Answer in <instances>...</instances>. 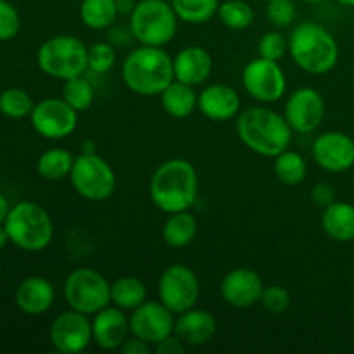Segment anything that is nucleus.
I'll return each instance as SVG.
<instances>
[{
  "label": "nucleus",
  "instance_id": "obj_1",
  "mask_svg": "<svg viewBox=\"0 0 354 354\" xmlns=\"http://www.w3.org/2000/svg\"><path fill=\"white\" fill-rule=\"evenodd\" d=\"M199 194V176L187 159H168L156 168L149 182V196L162 213L189 211Z\"/></svg>",
  "mask_w": 354,
  "mask_h": 354
},
{
  "label": "nucleus",
  "instance_id": "obj_2",
  "mask_svg": "<svg viewBox=\"0 0 354 354\" xmlns=\"http://www.w3.org/2000/svg\"><path fill=\"white\" fill-rule=\"evenodd\" d=\"M237 135L249 151L263 158H275L292 142V128L283 114L263 106L249 107L239 114Z\"/></svg>",
  "mask_w": 354,
  "mask_h": 354
},
{
  "label": "nucleus",
  "instance_id": "obj_3",
  "mask_svg": "<svg viewBox=\"0 0 354 354\" xmlns=\"http://www.w3.org/2000/svg\"><path fill=\"white\" fill-rule=\"evenodd\" d=\"M121 76L130 92L142 97L161 95L175 80L173 59L162 47L140 45L127 55Z\"/></svg>",
  "mask_w": 354,
  "mask_h": 354
},
{
  "label": "nucleus",
  "instance_id": "obj_4",
  "mask_svg": "<svg viewBox=\"0 0 354 354\" xmlns=\"http://www.w3.org/2000/svg\"><path fill=\"white\" fill-rule=\"evenodd\" d=\"M289 54L303 71L327 75L339 62V44L325 26L304 21L290 31Z\"/></svg>",
  "mask_w": 354,
  "mask_h": 354
},
{
  "label": "nucleus",
  "instance_id": "obj_5",
  "mask_svg": "<svg viewBox=\"0 0 354 354\" xmlns=\"http://www.w3.org/2000/svg\"><path fill=\"white\" fill-rule=\"evenodd\" d=\"M10 242L26 252H40L54 239V221L45 207L31 201H21L10 207L6 223Z\"/></svg>",
  "mask_w": 354,
  "mask_h": 354
},
{
  "label": "nucleus",
  "instance_id": "obj_6",
  "mask_svg": "<svg viewBox=\"0 0 354 354\" xmlns=\"http://www.w3.org/2000/svg\"><path fill=\"white\" fill-rule=\"evenodd\" d=\"M178 16L171 2L140 0L130 14V31L140 45L165 47L178 31Z\"/></svg>",
  "mask_w": 354,
  "mask_h": 354
},
{
  "label": "nucleus",
  "instance_id": "obj_7",
  "mask_svg": "<svg viewBox=\"0 0 354 354\" xmlns=\"http://www.w3.org/2000/svg\"><path fill=\"white\" fill-rule=\"evenodd\" d=\"M37 64L45 75L66 82L88 69V47L71 35H57L40 45Z\"/></svg>",
  "mask_w": 354,
  "mask_h": 354
},
{
  "label": "nucleus",
  "instance_id": "obj_8",
  "mask_svg": "<svg viewBox=\"0 0 354 354\" xmlns=\"http://www.w3.org/2000/svg\"><path fill=\"white\" fill-rule=\"evenodd\" d=\"M69 182L80 197L92 203H102L116 190V173L102 156L82 152L73 162Z\"/></svg>",
  "mask_w": 354,
  "mask_h": 354
},
{
  "label": "nucleus",
  "instance_id": "obj_9",
  "mask_svg": "<svg viewBox=\"0 0 354 354\" xmlns=\"http://www.w3.org/2000/svg\"><path fill=\"white\" fill-rule=\"evenodd\" d=\"M66 304L71 310L93 317L111 304V283L95 268L82 266L66 277L64 287Z\"/></svg>",
  "mask_w": 354,
  "mask_h": 354
},
{
  "label": "nucleus",
  "instance_id": "obj_10",
  "mask_svg": "<svg viewBox=\"0 0 354 354\" xmlns=\"http://www.w3.org/2000/svg\"><path fill=\"white\" fill-rule=\"evenodd\" d=\"M201 296V283L196 272L187 265L168 266L158 282V297L175 315L196 308Z\"/></svg>",
  "mask_w": 354,
  "mask_h": 354
},
{
  "label": "nucleus",
  "instance_id": "obj_11",
  "mask_svg": "<svg viewBox=\"0 0 354 354\" xmlns=\"http://www.w3.org/2000/svg\"><path fill=\"white\" fill-rule=\"evenodd\" d=\"M244 90L261 104H273L286 95L287 78L277 61L256 57L242 71Z\"/></svg>",
  "mask_w": 354,
  "mask_h": 354
},
{
  "label": "nucleus",
  "instance_id": "obj_12",
  "mask_svg": "<svg viewBox=\"0 0 354 354\" xmlns=\"http://www.w3.org/2000/svg\"><path fill=\"white\" fill-rule=\"evenodd\" d=\"M31 127L40 137L48 140H62L75 133L78 127V111L64 99H44L35 104L30 114Z\"/></svg>",
  "mask_w": 354,
  "mask_h": 354
},
{
  "label": "nucleus",
  "instance_id": "obj_13",
  "mask_svg": "<svg viewBox=\"0 0 354 354\" xmlns=\"http://www.w3.org/2000/svg\"><path fill=\"white\" fill-rule=\"evenodd\" d=\"M48 339L55 351L62 354L83 353L93 342L92 320L88 315L69 308L52 322Z\"/></svg>",
  "mask_w": 354,
  "mask_h": 354
},
{
  "label": "nucleus",
  "instance_id": "obj_14",
  "mask_svg": "<svg viewBox=\"0 0 354 354\" xmlns=\"http://www.w3.org/2000/svg\"><path fill=\"white\" fill-rule=\"evenodd\" d=\"M128 318L130 334L151 346H156L168 335L175 334L176 315L161 301H145L144 304L135 308Z\"/></svg>",
  "mask_w": 354,
  "mask_h": 354
},
{
  "label": "nucleus",
  "instance_id": "obj_15",
  "mask_svg": "<svg viewBox=\"0 0 354 354\" xmlns=\"http://www.w3.org/2000/svg\"><path fill=\"white\" fill-rule=\"evenodd\" d=\"M283 118L296 133H311L325 118V99L313 86L294 90L283 106Z\"/></svg>",
  "mask_w": 354,
  "mask_h": 354
},
{
  "label": "nucleus",
  "instance_id": "obj_16",
  "mask_svg": "<svg viewBox=\"0 0 354 354\" xmlns=\"http://www.w3.org/2000/svg\"><path fill=\"white\" fill-rule=\"evenodd\" d=\"M311 154L328 173H344L354 166V138L344 131H325L313 142Z\"/></svg>",
  "mask_w": 354,
  "mask_h": 354
},
{
  "label": "nucleus",
  "instance_id": "obj_17",
  "mask_svg": "<svg viewBox=\"0 0 354 354\" xmlns=\"http://www.w3.org/2000/svg\"><path fill=\"white\" fill-rule=\"evenodd\" d=\"M265 290L261 275L252 268H234L223 277L220 286L221 297L225 303L237 310H248L261 301Z\"/></svg>",
  "mask_w": 354,
  "mask_h": 354
},
{
  "label": "nucleus",
  "instance_id": "obj_18",
  "mask_svg": "<svg viewBox=\"0 0 354 354\" xmlns=\"http://www.w3.org/2000/svg\"><path fill=\"white\" fill-rule=\"evenodd\" d=\"M93 342L104 351H120L130 334V318L124 310L109 304L92 318Z\"/></svg>",
  "mask_w": 354,
  "mask_h": 354
},
{
  "label": "nucleus",
  "instance_id": "obj_19",
  "mask_svg": "<svg viewBox=\"0 0 354 354\" xmlns=\"http://www.w3.org/2000/svg\"><path fill=\"white\" fill-rule=\"evenodd\" d=\"M241 95L237 90L225 83H213L201 90L197 95V109L211 121H230L241 111Z\"/></svg>",
  "mask_w": 354,
  "mask_h": 354
},
{
  "label": "nucleus",
  "instance_id": "obj_20",
  "mask_svg": "<svg viewBox=\"0 0 354 354\" xmlns=\"http://www.w3.org/2000/svg\"><path fill=\"white\" fill-rule=\"evenodd\" d=\"M216 330V318L207 310L192 308L176 315L175 334L190 348H199L213 341Z\"/></svg>",
  "mask_w": 354,
  "mask_h": 354
},
{
  "label": "nucleus",
  "instance_id": "obj_21",
  "mask_svg": "<svg viewBox=\"0 0 354 354\" xmlns=\"http://www.w3.org/2000/svg\"><path fill=\"white\" fill-rule=\"evenodd\" d=\"M17 308L28 317H40L45 315L55 301V289L50 280L45 277L33 275L24 279L16 289Z\"/></svg>",
  "mask_w": 354,
  "mask_h": 354
},
{
  "label": "nucleus",
  "instance_id": "obj_22",
  "mask_svg": "<svg viewBox=\"0 0 354 354\" xmlns=\"http://www.w3.org/2000/svg\"><path fill=\"white\" fill-rule=\"evenodd\" d=\"M173 71L178 82L192 86L203 85L213 71V57L201 45H189L173 57Z\"/></svg>",
  "mask_w": 354,
  "mask_h": 354
},
{
  "label": "nucleus",
  "instance_id": "obj_23",
  "mask_svg": "<svg viewBox=\"0 0 354 354\" xmlns=\"http://www.w3.org/2000/svg\"><path fill=\"white\" fill-rule=\"evenodd\" d=\"M322 228L335 242L354 241V206L346 201H334L324 207Z\"/></svg>",
  "mask_w": 354,
  "mask_h": 354
},
{
  "label": "nucleus",
  "instance_id": "obj_24",
  "mask_svg": "<svg viewBox=\"0 0 354 354\" xmlns=\"http://www.w3.org/2000/svg\"><path fill=\"white\" fill-rule=\"evenodd\" d=\"M159 97L165 113L175 120H185L197 109V93L194 86L178 80H173Z\"/></svg>",
  "mask_w": 354,
  "mask_h": 354
},
{
  "label": "nucleus",
  "instance_id": "obj_25",
  "mask_svg": "<svg viewBox=\"0 0 354 354\" xmlns=\"http://www.w3.org/2000/svg\"><path fill=\"white\" fill-rule=\"evenodd\" d=\"M197 235V220L189 211H180V213H171L168 220L162 225V239L166 244L173 249H183Z\"/></svg>",
  "mask_w": 354,
  "mask_h": 354
},
{
  "label": "nucleus",
  "instance_id": "obj_26",
  "mask_svg": "<svg viewBox=\"0 0 354 354\" xmlns=\"http://www.w3.org/2000/svg\"><path fill=\"white\" fill-rule=\"evenodd\" d=\"M147 301V287L137 277H120L111 282V304L124 311H133Z\"/></svg>",
  "mask_w": 354,
  "mask_h": 354
},
{
  "label": "nucleus",
  "instance_id": "obj_27",
  "mask_svg": "<svg viewBox=\"0 0 354 354\" xmlns=\"http://www.w3.org/2000/svg\"><path fill=\"white\" fill-rule=\"evenodd\" d=\"M118 14L116 0H82L80 6L82 23L90 30H106L116 21Z\"/></svg>",
  "mask_w": 354,
  "mask_h": 354
},
{
  "label": "nucleus",
  "instance_id": "obj_28",
  "mask_svg": "<svg viewBox=\"0 0 354 354\" xmlns=\"http://www.w3.org/2000/svg\"><path fill=\"white\" fill-rule=\"evenodd\" d=\"M273 159H275V162H273V171H275V176L279 178L280 183L296 187L304 182L308 173V165L299 152L286 149V151L280 152Z\"/></svg>",
  "mask_w": 354,
  "mask_h": 354
},
{
  "label": "nucleus",
  "instance_id": "obj_29",
  "mask_svg": "<svg viewBox=\"0 0 354 354\" xmlns=\"http://www.w3.org/2000/svg\"><path fill=\"white\" fill-rule=\"evenodd\" d=\"M75 156L66 149H48L38 158L37 171L41 178L57 182V180L69 178Z\"/></svg>",
  "mask_w": 354,
  "mask_h": 354
},
{
  "label": "nucleus",
  "instance_id": "obj_30",
  "mask_svg": "<svg viewBox=\"0 0 354 354\" xmlns=\"http://www.w3.org/2000/svg\"><path fill=\"white\" fill-rule=\"evenodd\" d=\"M180 21L190 24H203L218 14L220 0H171Z\"/></svg>",
  "mask_w": 354,
  "mask_h": 354
},
{
  "label": "nucleus",
  "instance_id": "obj_31",
  "mask_svg": "<svg viewBox=\"0 0 354 354\" xmlns=\"http://www.w3.org/2000/svg\"><path fill=\"white\" fill-rule=\"evenodd\" d=\"M218 17L223 26L234 31L248 30L254 23V9L245 0H225L218 7Z\"/></svg>",
  "mask_w": 354,
  "mask_h": 354
},
{
  "label": "nucleus",
  "instance_id": "obj_32",
  "mask_svg": "<svg viewBox=\"0 0 354 354\" xmlns=\"http://www.w3.org/2000/svg\"><path fill=\"white\" fill-rule=\"evenodd\" d=\"M62 99L73 109L83 113L95 100V90H93L92 83L88 80L83 78V76H76V78H69L64 82V85H62Z\"/></svg>",
  "mask_w": 354,
  "mask_h": 354
},
{
  "label": "nucleus",
  "instance_id": "obj_33",
  "mask_svg": "<svg viewBox=\"0 0 354 354\" xmlns=\"http://www.w3.org/2000/svg\"><path fill=\"white\" fill-rule=\"evenodd\" d=\"M35 102L28 92L23 88H6L0 93V113L12 120H21V118L30 116L33 111Z\"/></svg>",
  "mask_w": 354,
  "mask_h": 354
},
{
  "label": "nucleus",
  "instance_id": "obj_34",
  "mask_svg": "<svg viewBox=\"0 0 354 354\" xmlns=\"http://www.w3.org/2000/svg\"><path fill=\"white\" fill-rule=\"evenodd\" d=\"M116 64V52H114L113 45L106 44V41H97V44L88 47V69L97 73V75H104L113 66Z\"/></svg>",
  "mask_w": 354,
  "mask_h": 354
},
{
  "label": "nucleus",
  "instance_id": "obj_35",
  "mask_svg": "<svg viewBox=\"0 0 354 354\" xmlns=\"http://www.w3.org/2000/svg\"><path fill=\"white\" fill-rule=\"evenodd\" d=\"M287 50H289V40L280 31H268L263 35L258 44L259 57L268 61L279 62L280 59L286 57Z\"/></svg>",
  "mask_w": 354,
  "mask_h": 354
},
{
  "label": "nucleus",
  "instance_id": "obj_36",
  "mask_svg": "<svg viewBox=\"0 0 354 354\" xmlns=\"http://www.w3.org/2000/svg\"><path fill=\"white\" fill-rule=\"evenodd\" d=\"M296 3L292 0H270L266 6V17L275 28H286L296 19Z\"/></svg>",
  "mask_w": 354,
  "mask_h": 354
},
{
  "label": "nucleus",
  "instance_id": "obj_37",
  "mask_svg": "<svg viewBox=\"0 0 354 354\" xmlns=\"http://www.w3.org/2000/svg\"><path fill=\"white\" fill-rule=\"evenodd\" d=\"M259 303L263 304L268 313L272 315H282L289 310L290 306V294L286 287L282 286H270L265 287L261 294V301Z\"/></svg>",
  "mask_w": 354,
  "mask_h": 354
},
{
  "label": "nucleus",
  "instance_id": "obj_38",
  "mask_svg": "<svg viewBox=\"0 0 354 354\" xmlns=\"http://www.w3.org/2000/svg\"><path fill=\"white\" fill-rule=\"evenodd\" d=\"M21 28V17L16 7L7 0H0V41L12 40Z\"/></svg>",
  "mask_w": 354,
  "mask_h": 354
},
{
  "label": "nucleus",
  "instance_id": "obj_39",
  "mask_svg": "<svg viewBox=\"0 0 354 354\" xmlns=\"http://www.w3.org/2000/svg\"><path fill=\"white\" fill-rule=\"evenodd\" d=\"M187 348H189V346H187L176 334L168 335V337L162 339L161 342H158V344L154 346L158 354H180L185 351Z\"/></svg>",
  "mask_w": 354,
  "mask_h": 354
},
{
  "label": "nucleus",
  "instance_id": "obj_40",
  "mask_svg": "<svg viewBox=\"0 0 354 354\" xmlns=\"http://www.w3.org/2000/svg\"><path fill=\"white\" fill-rule=\"evenodd\" d=\"M311 199L315 204L322 207H327L328 204H332L335 201V192L332 189V185L328 183H318L311 189Z\"/></svg>",
  "mask_w": 354,
  "mask_h": 354
},
{
  "label": "nucleus",
  "instance_id": "obj_41",
  "mask_svg": "<svg viewBox=\"0 0 354 354\" xmlns=\"http://www.w3.org/2000/svg\"><path fill=\"white\" fill-rule=\"evenodd\" d=\"M152 346L149 344V342L142 341V339L135 337V335H131V337H128L127 341L123 342V346L120 348V351L123 354H147L151 353Z\"/></svg>",
  "mask_w": 354,
  "mask_h": 354
},
{
  "label": "nucleus",
  "instance_id": "obj_42",
  "mask_svg": "<svg viewBox=\"0 0 354 354\" xmlns=\"http://www.w3.org/2000/svg\"><path fill=\"white\" fill-rule=\"evenodd\" d=\"M9 211H10L9 201H7V197L0 192V225L6 223L7 216H9Z\"/></svg>",
  "mask_w": 354,
  "mask_h": 354
},
{
  "label": "nucleus",
  "instance_id": "obj_43",
  "mask_svg": "<svg viewBox=\"0 0 354 354\" xmlns=\"http://www.w3.org/2000/svg\"><path fill=\"white\" fill-rule=\"evenodd\" d=\"M118 3V10H120V14H128L130 16L131 10H133L135 3L133 0H116Z\"/></svg>",
  "mask_w": 354,
  "mask_h": 354
},
{
  "label": "nucleus",
  "instance_id": "obj_44",
  "mask_svg": "<svg viewBox=\"0 0 354 354\" xmlns=\"http://www.w3.org/2000/svg\"><path fill=\"white\" fill-rule=\"evenodd\" d=\"M9 242H10V239H9V234H7L6 227H3V225H0V251H2V249L6 248Z\"/></svg>",
  "mask_w": 354,
  "mask_h": 354
},
{
  "label": "nucleus",
  "instance_id": "obj_45",
  "mask_svg": "<svg viewBox=\"0 0 354 354\" xmlns=\"http://www.w3.org/2000/svg\"><path fill=\"white\" fill-rule=\"evenodd\" d=\"M337 2L344 7H354V0H337Z\"/></svg>",
  "mask_w": 354,
  "mask_h": 354
},
{
  "label": "nucleus",
  "instance_id": "obj_46",
  "mask_svg": "<svg viewBox=\"0 0 354 354\" xmlns=\"http://www.w3.org/2000/svg\"><path fill=\"white\" fill-rule=\"evenodd\" d=\"M304 2H308V3H322V2H325V0H304Z\"/></svg>",
  "mask_w": 354,
  "mask_h": 354
},
{
  "label": "nucleus",
  "instance_id": "obj_47",
  "mask_svg": "<svg viewBox=\"0 0 354 354\" xmlns=\"http://www.w3.org/2000/svg\"><path fill=\"white\" fill-rule=\"evenodd\" d=\"M0 279H2V266H0Z\"/></svg>",
  "mask_w": 354,
  "mask_h": 354
},
{
  "label": "nucleus",
  "instance_id": "obj_48",
  "mask_svg": "<svg viewBox=\"0 0 354 354\" xmlns=\"http://www.w3.org/2000/svg\"><path fill=\"white\" fill-rule=\"evenodd\" d=\"M265 2H270V0H265Z\"/></svg>",
  "mask_w": 354,
  "mask_h": 354
}]
</instances>
